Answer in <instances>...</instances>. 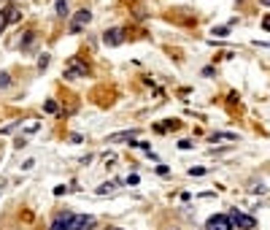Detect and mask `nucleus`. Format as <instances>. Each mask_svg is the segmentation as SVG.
<instances>
[{"mask_svg":"<svg viewBox=\"0 0 270 230\" xmlns=\"http://www.w3.org/2000/svg\"><path fill=\"white\" fill-rule=\"evenodd\" d=\"M238 3H240V0H238Z\"/></svg>","mask_w":270,"mask_h":230,"instance_id":"obj_20","label":"nucleus"},{"mask_svg":"<svg viewBox=\"0 0 270 230\" xmlns=\"http://www.w3.org/2000/svg\"><path fill=\"white\" fill-rule=\"evenodd\" d=\"M46 111L54 114V111H57V103H54V100H46Z\"/></svg>","mask_w":270,"mask_h":230,"instance_id":"obj_16","label":"nucleus"},{"mask_svg":"<svg viewBox=\"0 0 270 230\" xmlns=\"http://www.w3.org/2000/svg\"><path fill=\"white\" fill-rule=\"evenodd\" d=\"M206 174V168H189V176H202Z\"/></svg>","mask_w":270,"mask_h":230,"instance_id":"obj_15","label":"nucleus"},{"mask_svg":"<svg viewBox=\"0 0 270 230\" xmlns=\"http://www.w3.org/2000/svg\"><path fill=\"white\" fill-rule=\"evenodd\" d=\"M49 68V54H41V60H38V71H46Z\"/></svg>","mask_w":270,"mask_h":230,"instance_id":"obj_14","label":"nucleus"},{"mask_svg":"<svg viewBox=\"0 0 270 230\" xmlns=\"http://www.w3.org/2000/svg\"><path fill=\"white\" fill-rule=\"evenodd\" d=\"M92 22V11H86V8H81V11H76V16L71 19V33H79L84 30L86 25Z\"/></svg>","mask_w":270,"mask_h":230,"instance_id":"obj_3","label":"nucleus"},{"mask_svg":"<svg viewBox=\"0 0 270 230\" xmlns=\"http://www.w3.org/2000/svg\"><path fill=\"white\" fill-rule=\"evenodd\" d=\"M230 219H233V227H243V230H254L257 227V219L254 217H249V214H240V212H233L230 214Z\"/></svg>","mask_w":270,"mask_h":230,"instance_id":"obj_4","label":"nucleus"},{"mask_svg":"<svg viewBox=\"0 0 270 230\" xmlns=\"http://www.w3.org/2000/svg\"><path fill=\"white\" fill-rule=\"evenodd\" d=\"M6 87H11V76H8V73H0V90H6Z\"/></svg>","mask_w":270,"mask_h":230,"instance_id":"obj_13","label":"nucleus"},{"mask_svg":"<svg viewBox=\"0 0 270 230\" xmlns=\"http://www.w3.org/2000/svg\"><path fill=\"white\" fill-rule=\"evenodd\" d=\"M259 3H262V6H270V0H259Z\"/></svg>","mask_w":270,"mask_h":230,"instance_id":"obj_18","label":"nucleus"},{"mask_svg":"<svg viewBox=\"0 0 270 230\" xmlns=\"http://www.w3.org/2000/svg\"><path fill=\"white\" fill-rule=\"evenodd\" d=\"M108 230H122V227H108Z\"/></svg>","mask_w":270,"mask_h":230,"instance_id":"obj_19","label":"nucleus"},{"mask_svg":"<svg viewBox=\"0 0 270 230\" xmlns=\"http://www.w3.org/2000/svg\"><path fill=\"white\" fill-rule=\"evenodd\" d=\"M178 128V119H165V124H157V130L160 133H165V130H176Z\"/></svg>","mask_w":270,"mask_h":230,"instance_id":"obj_9","label":"nucleus"},{"mask_svg":"<svg viewBox=\"0 0 270 230\" xmlns=\"http://www.w3.org/2000/svg\"><path fill=\"white\" fill-rule=\"evenodd\" d=\"M89 227H95V217H86V214H73L71 230H89Z\"/></svg>","mask_w":270,"mask_h":230,"instance_id":"obj_5","label":"nucleus"},{"mask_svg":"<svg viewBox=\"0 0 270 230\" xmlns=\"http://www.w3.org/2000/svg\"><path fill=\"white\" fill-rule=\"evenodd\" d=\"M86 76H89V68H86L79 57H73V60L65 65V79H86Z\"/></svg>","mask_w":270,"mask_h":230,"instance_id":"obj_1","label":"nucleus"},{"mask_svg":"<svg viewBox=\"0 0 270 230\" xmlns=\"http://www.w3.org/2000/svg\"><path fill=\"white\" fill-rule=\"evenodd\" d=\"M11 22V11H0V33L6 30V25Z\"/></svg>","mask_w":270,"mask_h":230,"instance_id":"obj_12","label":"nucleus"},{"mask_svg":"<svg viewBox=\"0 0 270 230\" xmlns=\"http://www.w3.org/2000/svg\"><path fill=\"white\" fill-rule=\"evenodd\" d=\"M71 222H73V214L71 212H60L52 222V230H71Z\"/></svg>","mask_w":270,"mask_h":230,"instance_id":"obj_6","label":"nucleus"},{"mask_svg":"<svg viewBox=\"0 0 270 230\" xmlns=\"http://www.w3.org/2000/svg\"><path fill=\"white\" fill-rule=\"evenodd\" d=\"M54 8H57V16H68V0H57V3H54Z\"/></svg>","mask_w":270,"mask_h":230,"instance_id":"obj_11","label":"nucleus"},{"mask_svg":"<svg viewBox=\"0 0 270 230\" xmlns=\"http://www.w3.org/2000/svg\"><path fill=\"white\" fill-rule=\"evenodd\" d=\"M206 230H233V219L227 214H214L206 222Z\"/></svg>","mask_w":270,"mask_h":230,"instance_id":"obj_2","label":"nucleus"},{"mask_svg":"<svg viewBox=\"0 0 270 230\" xmlns=\"http://www.w3.org/2000/svg\"><path fill=\"white\" fill-rule=\"evenodd\" d=\"M135 136H138V130H124V133H114V136H108V143H117V141H135Z\"/></svg>","mask_w":270,"mask_h":230,"instance_id":"obj_8","label":"nucleus"},{"mask_svg":"<svg viewBox=\"0 0 270 230\" xmlns=\"http://www.w3.org/2000/svg\"><path fill=\"white\" fill-rule=\"evenodd\" d=\"M103 44H108V46L122 44V30H119V27H114V30H105V33H103Z\"/></svg>","mask_w":270,"mask_h":230,"instance_id":"obj_7","label":"nucleus"},{"mask_svg":"<svg viewBox=\"0 0 270 230\" xmlns=\"http://www.w3.org/2000/svg\"><path fill=\"white\" fill-rule=\"evenodd\" d=\"M211 141H214V143H216V141H238V136H235V133H216Z\"/></svg>","mask_w":270,"mask_h":230,"instance_id":"obj_10","label":"nucleus"},{"mask_svg":"<svg viewBox=\"0 0 270 230\" xmlns=\"http://www.w3.org/2000/svg\"><path fill=\"white\" fill-rule=\"evenodd\" d=\"M262 27H265V30H270V16H265V19H262Z\"/></svg>","mask_w":270,"mask_h":230,"instance_id":"obj_17","label":"nucleus"}]
</instances>
